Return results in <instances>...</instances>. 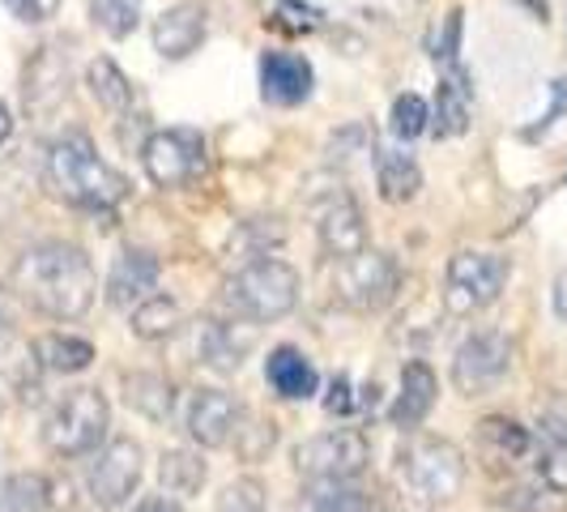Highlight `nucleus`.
<instances>
[{"mask_svg": "<svg viewBox=\"0 0 567 512\" xmlns=\"http://www.w3.org/2000/svg\"><path fill=\"white\" fill-rule=\"evenodd\" d=\"M478 440H483L486 453L499 457V461H520L529 453V431L520 423H512V419H499V414L478 423Z\"/></svg>", "mask_w": 567, "mask_h": 512, "instance_id": "28", "label": "nucleus"}, {"mask_svg": "<svg viewBox=\"0 0 567 512\" xmlns=\"http://www.w3.org/2000/svg\"><path fill=\"white\" fill-rule=\"evenodd\" d=\"M320 248L333 260H350L368 248V223H363V209L350 197H333L324 209H320Z\"/></svg>", "mask_w": 567, "mask_h": 512, "instance_id": "16", "label": "nucleus"}, {"mask_svg": "<svg viewBox=\"0 0 567 512\" xmlns=\"http://www.w3.org/2000/svg\"><path fill=\"white\" fill-rule=\"evenodd\" d=\"M13 286L22 290L30 308L56 316V320H78L90 313V304L99 295V274H94L85 248L64 244V239H43L18 256Z\"/></svg>", "mask_w": 567, "mask_h": 512, "instance_id": "1", "label": "nucleus"}, {"mask_svg": "<svg viewBox=\"0 0 567 512\" xmlns=\"http://www.w3.org/2000/svg\"><path fill=\"white\" fill-rule=\"evenodd\" d=\"M265 380H269V389L286 401H308L316 393V385H320L312 359H308L303 350H295V346L269 350V359H265Z\"/></svg>", "mask_w": 567, "mask_h": 512, "instance_id": "21", "label": "nucleus"}, {"mask_svg": "<svg viewBox=\"0 0 567 512\" xmlns=\"http://www.w3.org/2000/svg\"><path fill=\"white\" fill-rule=\"evenodd\" d=\"M112 427V406L99 389H73L56 401L43 423V444L56 457H85L103 444Z\"/></svg>", "mask_w": 567, "mask_h": 512, "instance_id": "4", "label": "nucleus"}, {"mask_svg": "<svg viewBox=\"0 0 567 512\" xmlns=\"http://www.w3.org/2000/svg\"><path fill=\"white\" fill-rule=\"evenodd\" d=\"M137 512H184L175 500H167V495H150V500H142L137 504Z\"/></svg>", "mask_w": 567, "mask_h": 512, "instance_id": "41", "label": "nucleus"}, {"mask_svg": "<svg viewBox=\"0 0 567 512\" xmlns=\"http://www.w3.org/2000/svg\"><path fill=\"white\" fill-rule=\"evenodd\" d=\"M244 419L239 401L223 393V389H200L188 401V436L200 449H227L235 440V427Z\"/></svg>", "mask_w": 567, "mask_h": 512, "instance_id": "14", "label": "nucleus"}, {"mask_svg": "<svg viewBox=\"0 0 567 512\" xmlns=\"http://www.w3.org/2000/svg\"><path fill=\"white\" fill-rule=\"evenodd\" d=\"M269 27L282 30V34H316V30L324 27V13L316 4H308V0H278Z\"/></svg>", "mask_w": 567, "mask_h": 512, "instance_id": "33", "label": "nucleus"}, {"mask_svg": "<svg viewBox=\"0 0 567 512\" xmlns=\"http://www.w3.org/2000/svg\"><path fill=\"white\" fill-rule=\"evenodd\" d=\"M124 401L145 414L150 423H167L175 410V385L158 371H128L124 376Z\"/></svg>", "mask_w": 567, "mask_h": 512, "instance_id": "23", "label": "nucleus"}, {"mask_svg": "<svg viewBox=\"0 0 567 512\" xmlns=\"http://www.w3.org/2000/svg\"><path fill=\"white\" fill-rule=\"evenodd\" d=\"M312 60L299 52H265L260 57V99L274 107H299L312 99Z\"/></svg>", "mask_w": 567, "mask_h": 512, "instance_id": "12", "label": "nucleus"}, {"mask_svg": "<svg viewBox=\"0 0 567 512\" xmlns=\"http://www.w3.org/2000/svg\"><path fill=\"white\" fill-rule=\"evenodd\" d=\"M142 167L154 188H188L209 167V150L197 129H158L142 145Z\"/></svg>", "mask_w": 567, "mask_h": 512, "instance_id": "5", "label": "nucleus"}, {"mask_svg": "<svg viewBox=\"0 0 567 512\" xmlns=\"http://www.w3.org/2000/svg\"><path fill=\"white\" fill-rule=\"evenodd\" d=\"M85 85H90L94 103L107 107V112H128L133 107V82L120 73V64L112 57H94L85 64Z\"/></svg>", "mask_w": 567, "mask_h": 512, "instance_id": "24", "label": "nucleus"}, {"mask_svg": "<svg viewBox=\"0 0 567 512\" xmlns=\"http://www.w3.org/2000/svg\"><path fill=\"white\" fill-rule=\"evenodd\" d=\"M371 461V440L359 427H338V431H320L312 440H303L295 449V465L303 479L312 483H350L354 474H363Z\"/></svg>", "mask_w": 567, "mask_h": 512, "instance_id": "6", "label": "nucleus"}, {"mask_svg": "<svg viewBox=\"0 0 567 512\" xmlns=\"http://www.w3.org/2000/svg\"><path fill=\"white\" fill-rule=\"evenodd\" d=\"M542 483L555 495H567V440H559L550 453L542 457Z\"/></svg>", "mask_w": 567, "mask_h": 512, "instance_id": "37", "label": "nucleus"}, {"mask_svg": "<svg viewBox=\"0 0 567 512\" xmlns=\"http://www.w3.org/2000/svg\"><path fill=\"white\" fill-rule=\"evenodd\" d=\"M435 393H440V380H435V371L426 368L423 359L405 363V368H401V393H398V401L389 406V423L401 427V431L419 427L426 414H431V406H435Z\"/></svg>", "mask_w": 567, "mask_h": 512, "instance_id": "20", "label": "nucleus"}, {"mask_svg": "<svg viewBox=\"0 0 567 512\" xmlns=\"http://www.w3.org/2000/svg\"><path fill=\"white\" fill-rule=\"evenodd\" d=\"M13 325V295L0 286V329H9Z\"/></svg>", "mask_w": 567, "mask_h": 512, "instance_id": "42", "label": "nucleus"}, {"mask_svg": "<svg viewBox=\"0 0 567 512\" xmlns=\"http://www.w3.org/2000/svg\"><path fill=\"white\" fill-rule=\"evenodd\" d=\"M274 444H278V427L265 419H252V427H235V449L244 461H260Z\"/></svg>", "mask_w": 567, "mask_h": 512, "instance_id": "35", "label": "nucleus"}, {"mask_svg": "<svg viewBox=\"0 0 567 512\" xmlns=\"http://www.w3.org/2000/svg\"><path fill=\"white\" fill-rule=\"evenodd\" d=\"M158 274H163V265H158V256L154 253H142V248L120 253L112 265V274H107V304H112V308H124V313H133L137 304H145V299L154 295Z\"/></svg>", "mask_w": 567, "mask_h": 512, "instance_id": "15", "label": "nucleus"}, {"mask_svg": "<svg viewBox=\"0 0 567 512\" xmlns=\"http://www.w3.org/2000/svg\"><path fill=\"white\" fill-rule=\"evenodd\" d=\"M142 483V444L133 436H115L90 465V500L99 509H120Z\"/></svg>", "mask_w": 567, "mask_h": 512, "instance_id": "11", "label": "nucleus"}, {"mask_svg": "<svg viewBox=\"0 0 567 512\" xmlns=\"http://www.w3.org/2000/svg\"><path fill=\"white\" fill-rule=\"evenodd\" d=\"M375 188L389 205H405L419 197L423 188V171L410 154L401 150H375Z\"/></svg>", "mask_w": 567, "mask_h": 512, "instance_id": "22", "label": "nucleus"}, {"mask_svg": "<svg viewBox=\"0 0 567 512\" xmlns=\"http://www.w3.org/2000/svg\"><path fill=\"white\" fill-rule=\"evenodd\" d=\"M282 239H286L282 218H248V223H239V235L230 244L248 256V260H260V256H269V248H278Z\"/></svg>", "mask_w": 567, "mask_h": 512, "instance_id": "32", "label": "nucleus"}, {"mask_svg": "<svg viewBox=\"0 0 567 512\" xmlns=\"http://www.w3.org/2000/svg\"><path fill=\"white\" fill-rule=\"evenodd\" d=\"M13 137V112H9V103L0 99V145Z\"/></svg>", "mask_w": 567, "mask_h": 512, "instance_id": "43", "label": "nucleus"}, {"mask_svg": "<svg viewBox=\"0 0 567 512\" xmlns=\"http://www.w3.org/2000/svg\"><path fill=\"white\" fill-rule=\"evenodd\" d=\"M338 299L350 304L354 313H380L398 299L401 265L380 248H363L359 256L338 265Z\"/></svg>", "mask_w": 567, "mask_h": 512, "instance_id": "8", "label": "nucleus"}, {"mask_svg": "<svg viewBox=\"0 0 567 512\" xmlns=\"http://www.w3.org/2000/svg\"><path fill=\"white\" fill-rule=\"evenodd\" d=\"M256 346V329L244 325H218V320H200L197 329V363L214 371H239L244 355Z\"/></svg>", "mask_w": 567, "mask_h": 512, "instance_id": "19", "label": "nucleus"}, {"mask_svg": "<svg viewBox=\"0 0 567 512\" xmlns=\"http://www.w3.org/2000/svg\"><path fill=\"white\" fill-rule=\"evenodd\" d=\"M34 359L48 371L73 376V371H85L94 363V346L85 338H73V334H48V338L34 341Z\"/></svg>", "mask_w": 567, "mask_h": 512, "instance_id": "25", "label": "nucleus"}, {"mask_svg": "<svg viewBox=\"0 0 567 512\" xmlns=\"http://www.w3.org/2000/svg\"><path fill=\"white\" fill-rule=\"evenodd\" d=\"M205 34H209L205 9L193 4V0H179V4L163 9V13L154 18V30H150L154 52L163 60H188L200 43H205Z\"/></svg>", "mask_w": 567, "mask_h": 512, "instance_id": "13", "label": "nucleus"}, {"mask_svg": "<svg viewBox=\"0 0 567 512\" xmlns=\"http://www.w3.org/2000/svg\"><path fill=\"white\" fill-rule=\"evenodd\" d=\"M179 325H184V313H179V304H175L171 295H150L145 304L133 308V334L142 341L171 338Z\"/></svg>", "mask_w": 567, "mask_h": 512, "instance_id": "26", "label": "nucleus"}, {"mask_svg": "<svg viewBox=\"0 0 567 512\" xmlns=\"http://www.w3.org/2000/svg\"><path fill=\"white\" fill-rule=\"evenodd\" d=\"M218 512H265V487L260 479H235L218 495Z\"/></svg>", "mask_w": 567, "mask_h": 512, "instance_id": "34", "label": "nucleus"}, {"mask_svg": "<svg viewBox=\"0 0 567 512\" xmlns=\"http://www.w3.org/2000/svg\"><path fill=\"white\" fill-rule=\"evenodd\" d=\"M389 129H393L398 142L423 137L426 129H431V107H426L423 94H414V90L398 94V99H393V112H389Z\"/></svg>", "mask_w": 567, "mask_h": 512, "instance_id": "30", "label": "nucleus"}, {"mask_svg": "<svg viewBox=\"0 0 567 512\" xmlns=\"http://www.w3.org/2000/svg\"><path fill=\"white\" fill-rule=\"evenodd\" d=\"M4 4H9V9H13V13H18V9H22V4H27V0H4Z\"/></svg>", "mask_w": 567, "mask_h": 512, "instance_id": "44", "label": "nucleus"}, {"mask_svg": "<svg viewBox=\"0 0 567 512\" xmlns=\"http://www.w3.org/2000/svg\"><path fill=\"white\" fill-rule=\"evenodd\" d=\"M90 512H99V504H94V509H90Z\"/></svg>", "mask_w": 567, "mask_h": 512, "instance_id": "45", "label": "nucleus"}, {"mask_svg": "<svg viewBox=\"0 0 567 512\" xmlns=\"http://www.w3.org/2000/svg\"><path fill=\"white\" fill-rule=\"evenodd\" d=\"M324 406L333 410V414H346L350 410V376H333V385H329V398Z\"/></svg>", "mask_w": 567, "mask_h": 512, "instance_id": "39", "label": "nucleus"}, {"mask_svg": "<svg viewBox=\"0 0 567 512\" xmlns=\"http://www.w3.org/2000/svg\"><path fill=\"white\" fill-rule=\"evenodd\" d=\"M550 308H555L559 320H567V269L555 274V283H550Z\"/></svg>", "mask_w": 567, "mask_h": 512, "instance_id": "40", "label": "nucleus"}, {"mask_svg": "<svg viewBox=\"0 0 567 512\" xmlns=\"http://www.w3.org/2000/svg\"><path fill=\"white\" fill-rule=\"evenodd\" d=\"M69 94V57L60 52L56 43L39 48L34 60L27 64V78H22V99H27L30 112H52L60 99Z\"/></svg>", "mask_w": 567, "mask_h": 512, "instance_id": "17", "label": "nucleus"}, {"mask_svg": "<svg viewBox=\"0 0 567 512\" xmlns=\"http://www.w3.org/2000/svg\"><path fill=\"white\" fill-rule=\"evenodd\" d=\"M158 479H163V491L167 495H193L205 483V461L184 449H171L163 453V465H158Z\"/></svg>", "mask_w": 567, "mask_h": 512, "instance_id": "29", "label": "nucleus"}, {"mask_svg": "<svg viewBox=\"0 0 567 512\" xmlns=\"http://www.w3.org/2000/svg\"><path fill=\"white\" fill-rule=\"evenodd\" d=\"M470 115H474V85L465 78V69H449L444 82L435 90V112H431V133L440 142L449 137H461L470 129Z\"/></svg>", "mask_w": 567, "mask_h": 512, "instance_id": "18", "label": "nucleus"}, {"mask_svg": "<svg viewBox=\"0 0 567 512\" xmlns=\"http://www.w3.org/2000/svg\"><path fill=\"white\" fill-rule=\"evenodd\" d=\"M90 18L112 39H128L142 22V0H90Z\"/></svg>", "mask_w": 567, "mask_h": 512, "instance_id": "31", "label": "nucleus"}, {"mask_svg": "<svg viewBox=\"0 0 567 512\" xmlns=\"http://www.w3.org/2000/svg\"><path fill=\"white\" fill-rule=\"evenodd\" d=\"M512 265L495 253H456L444 274V308L453 316H474L486 304L499 299V290L508 286Z\"/></svg>", "mask_w": 567, "mask_h": 512, "instance_id": "7", "label": "nucleus"}, {"mask_svg": "<svg viewBox=\"0 0 567 512\" xmlns=\"http://www.w3.org/2000/svg\"><path fill=\"white\" fill-rule=\"evenodd\" d=\"M401 474H405V483L419 500L444 504L465 483V461H461V449L449 440H414L401 453Z\"/></svg>", "mask_w": 567, "mask_h": 512, "instance_id": "9", "label": "nucleus"}, {"mask_svg": "<svg viewBox=\"0 0 567 512\" xmlns=\"http://www.w3.org/2000/svg\"><path fill=\"white\" fill-rule=\"evenodd\" d=\"M512 368V338L499 329H483L456 346L453 355V385L465 398H478L486 389H495Z\"/></svg>", "mask_w": 567, "mask_h": 512, "instance_id": "10", "label": "nucleus"}, {"mask_svg": "<svg viewBox=\"0 0 567 512\" xmlns=\"http://www.w3.org/2000/svg\"><path fill=\"white\" fill-rule=\"evenodd\" d=\"M48 188L60 201L94 209V214H107L112 205L128 197V180L99 158V150L82 129L52 142V150H48Z\"/></svg>", "mask_w": 567, "mask_h": 512, "instance_id": "2", "label": "nucleus"}, {"mask_svg": "<svg viewBox=\"0 0 567 512\" xmlns=\"http://www.w3.org/2000/svg\"><path fill=\"white\" fill-rule=\"evenodd\" d=\"M223 299H227L230 313L252 320V325L282 320V316H290L295 304H299V269L278 260V256L248 260L235 278H227Z\"/></svg>", "mask_w": 567, "mask_h": 512, "instance_id": "3", "label": "nucleus"}, {"mask_svg": "<svg viewBox=\"0 0 567 512\" xmlns=\"http://www.w3.org/2000/svg\"><path fill=\"white\" fill-rule=\"evenodd\" d=\"M52 483L43 474H13L0 483V512H48Z\"/></svg>", "mask_w": 567, "mask_h": 512, "instance_id": "27", "label": "nucleus"}, {"mask_svg": "<svg viewBox=\"0 0 567 512\" xmlns=\"http://www.w3.org/2000/svg\"><path fill=\"white\" fill-rule=\"evenodd\" d=\"M559 115H567V78H559V82L550 85V112L542 115L538 129H546V124H555ZM538 129H534V133H538Z\"/></svg>", "mask_w": 567, "mask_h": 512, "instance_id": "38", "label": "nucleus"}, {"mask_svg": "<svg viewBox=\"0 0 567 512\" xmlns=\"http://www.w3.org/2000/svg\"><path fill=\"white\" fill-rule=\"evenodd\" d=\"M461 27H465V13H461V9H449L440 30H435V39H431V60L453 64L456 52H461Z\"/></svg>", "mask_w": 567, "mask_h": 512, "instance_id": "36", "label": "nucleus"}]
</instances>
